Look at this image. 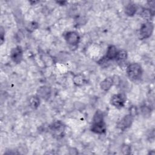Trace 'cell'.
Instances as JSON below:
<instances>
[{"mask_svg": "<svg viewBox=\"0 0 155 155\" xmlns=\"http://www.w3.org/2000/svg\"><path fill=\"white\" fill-rule=\"evenodd\" d=\"M106 130L103 113L100 110H97L93 116L91 131L97 134H103L106 132Z\"/></svg>", "mask_w": 155, "mask_h": 155, "instance_id": "1", "label": "cell"}, {"mask_svg": "<svg viewBox=\"0 0 155 155\" xmlns=\"http://www.w3.org/2000/svg\"><path fill=\"white\" fill-rule=\"evenodd\" d=\"M127 74L133 81L139 79L142 74V68L139 63L134 62L129 64L127 67Z\"/></svg>", "mask_w": 155, "mask_h": 155, "instance_id": "2", "label": "cell"}, {"mask_svg": "<svg viewBox=\"0 0 155 155\" xmlns=\"http://www.w3.org/2000/svg\"><path fill=\"white\" fill-rule=\"evenodd\" d=\"M65 126L60 120L53 122L50 126V130L53 136L57 139H60L64 136Z\"/></svg>", "mask_w": 155, "mask_h": 155, "instance_id": "3", "label": "cell"}, {"mask_svg": "<svg viewBox=\"0 0 155 155\" xmlns=\"http://www.w3.org/2000/svg\"><path fill=\"white\" fill-rule=\"evenodd\" d=\"M154 30V25L152 22L147 21L145 23H143L139 30V38L140 39H147L150 38Z\"/></svg>", "mask_w": 155, "mask_h": 155, "instance_id": "4", "label": "cell"}, {"mask_svg": "<svg viewBox=\"0 0 155 155\" xmlns=\"http://www.w3.org/2000/svg\"><path fill=\"white\" fill-rule=\"evenodd\" d=\"M127 100L126 96L123 93H118L114 94L111 99L110 104L116 108H122L124 106Z\"/></svg>", "mask_w": 155, "mask_h": 155, "instance_id": "5", "label": "cell"}, {"mask_svg": "<svg viewBox=\"0 0 155 155\" xmlns=\"http://www.w3.org/2000/svg\"><path fill=\"white\" fill-rule=\"evenodd\" d=\"M64 38L66 42L70 45H76L79 41L80 36L76 31H68L64 35Z\"/></svg>", "mask_w": 155, "mask_h": 155, "instance_id": "6", "label": "cell"}, {"mask_svg": "<svg viewBox=\"0 0 155 155\" xmlns=\"http://www.w3.org/2000/svg\"><path fill=\"white\" fill-rule=\"evenodd\" d=\"M10 58L16 64L20 63L23 58V50L22 47L21 46H17L13 48L10 52Z\"/></svg>", "mask_w": 155, "mask_h": 155, "instance_id": "7", "label": "cell"}, {"mask_svg": "<svg viewBox=\"0 0 155 155\" xmlns=\"http://www.w3.org/2000/svg\"><path fill=\"white\" fill-rule=\"evenodd\" d=\"M133 121V116L131 114L125 116L117 124V128L124 131L130 127Z\"/></svg>", "mask_w": 155, "mask_h": 155, "instance_id": "8", "label": "cell"}, {"mask_svg": "<svg viewBox=\"0 0 155 155\" xmlns=\"http://www.w3.org/2000/svg\"><path fill=\"white\" fill-rule=\"evenodd\" d=\"M37 94L38 96H39L44 99L47 100L50 98L51 95L50 88L47 86H42L38 89Z\"/></svg>", "mask_w": 155, "mask_h": 155, "instance_id": "9", "label": "cell"}, {"mask_svg": "<svg viewBox=\"0 0 155 155\" xmlns=\"http://www.w3.org/2000/svg\"><path fill=\"white\" fill-rule=\"evenodd\" d=\"M117 48L114 45H110L107 50L105 56L104 58L106 61H110L115 59L117 53Z\"/></svg>", "mask_w": 155, "mask_h": 155, "instance_id": "10", "label": "cell"}, {"mask_svg": "<svg viewBox=\"0 0 155 155\" xmlns=\"http://www.w3.org/2000/svg\"><path fill=\"white\" fill-rule=\"evenodd\" d=\"M113 84H114V79L111 77H108V78H106L101 82L100 87L102 90L105 91H107L110 89V88L112 87Z\"/></svg>", "mask_w": 155, "mask_h": 155, "instance_id": "11", "label": "cell"}, {"mask_svg": "<svg viewBox=\"0 0 155 155\" xmlns=\"http://www.w3.org/2000/svg\"><path fill=\"white\" fill-rule=\"evenodd\" d=\"M137 7L136 5L133 3L128 4L125 7V13L129 16H133L136 13Z\"/></svg>", "mask_w": 155, "mask_h": 155, "instance_id": "12", "label": "cell"}, {"mask_svg": "<svg viewBox=\"0 0 155 155\" xmlns=\"http://www.w3.org/2000/svg\"><path fill=\"white\" fill-rule=\"evenodd\" d=\"M127 51L125 50H121L117 51L115 60L118 62H122L127 59Z\"/></svg>", "mask_w": 155, "mask_h": 155, "instance_id": "13", "label": "cell"}, {"mask_svg": "<svg viewBox=\"0 0 155 155\" xmlns=\"http://www.w3.org/2000/svg\"><path fill=\"white\" fill-rule=\"evenodd\" d=\"M40 104V99L38 96H33L29 99V105L32 109H37Z\"/></svg>", "mask_w": 155, "mask_h": 155, "instance_id": "14", "label": "cell"}, {"mask_svg": "<svg viewBox=\"0 0 155 155\" xmlns=\"http://www.w3.org/2000/svg\"><path fill=\"white\" fill-rule=\"evenodd\" d=\"M154 12L149 8H143L140 13V15L142 16V18L147 21L150 20V19H151V18L154 16Z\"/></svg>", "mask_w": 155, "mask_h": 155, "instance_id": "15", "label": "cell"}, {"mask_svg": "<svg viewBox=\"0 0 155 155\" xmlns=\"http://www.w3.org/2000/svg\"><path fill=\"white\" fill-rule=\"evenodd\" d=\"M73 82L77 86H81L85 82V78L82 74H77L73 78Z\"/></svg>", "mask_w": 155, "mask_h": 155, "instance_id": "16", "label": "cell"}, {"mask_svg": "<svg viewBox=\"0 0 155 155\" xmlns=\"http://www.w3.org/2000/svg\"><path fill=\"white\" fill-rule=\"evenodd\" d=\"M38 27V23H36L35 22H31L28 24V25L27 27V29L29 31H33L35 30H36Z\"/></svg>", "mask_w": 155, "mask_h": 155, "instance_id": "17", "label": "cell"}, {"mask_svg": "<svg viewBox=\"0 0 155 155\" xmlns=\"http://www.w3.org/2000/svg\"><path fill=\"white\" fill-rule=\"evenodd\" d=\"M122 151L124 154H129L130 151V147L128 145H125L122 147Z\"/></svg>", "mask_w": 155, "mask_h": 155, "instance_id": "18", "label": "cell"}, {"mask_svg": "<svg viewBox=\"0 0 155 155\" xmlns=\"http://www.w3.org/2000/svg\"><path fill=\"white\" fill-rule=\"evenodd\" d=\"M4 31L3 30V28L1 27V43H2L4 41Z\"/></svg>", "mask_w": 155, "mask_h": 155, "instance_id": "19", "label": "cell"}]
</instances>
